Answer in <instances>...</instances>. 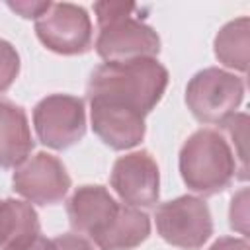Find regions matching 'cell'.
<instances>
[{"instance_id":"obj_1","label":"cell","mask_w":250,"mask_h":250,"mask_svg":"<svg viewBox=\"0 0 250 250\" xmlns=\"http://www.w3.org/2000/svg\"><path fill=\"white\" fill-rule=\"evenodd\" d=\"M168 80V70L156 59L104 62L92 72L86 96L146 115L162 100Z\"/></svg>"},{"instance_id":"obj_2","label":"cell","mask_w":250,"mask_h":250,"mask_svg":"<svg viewBox=\"0 0 250 250\" xmlns=\"http://www.w3.org/2000/svg\"><path fill=\"white\" fill-rule=\"evenodd\" d=\"M94 12L98 20L96 53L105 62L154 59L160 53V37L139 16L141 6L98 2Z\"/></svg>"},{"instance_id":"obj_3","label":"cell","mask_w":250,"mask_h":250,"mask_svg":"<svg viewBox=\"0 0 250 250\" xmlns=\"http://www.w3.org/2000/svg\"><path fill=\"white\" fill-rule=\"evenodd\" d=\"M180 174L184 184L201 195H215L238 178L234 152L223 133L199 129L180 148Z\"/></svg>"},{"instance_id":"obj_4","label":"cell","mask_w":250,"mask_h":250,"mask_svg":"<svg viewBox=\"0 0 250 250\" xmlns=\"http://www.w3.org/2000/svg\"><path fill=\"white\" fill-rule=\"evenodd\" d=\"M244 100V80L232 72L209 66L193 74L186 88V104L199 123L219 125Z\"/></svg>"},{"instance_id":"obj_5","label":"cell","mask_w":250,"mask_h":250,"mask_svg":"<svg viewBox=\"0 0 250 250\" xmlns=\"http://www.w3.org/2000/svg\"><path fill=\"white\" fill-rule=\"evenodd\" d=\"M154 219L162 240L182 250H197L213 234L211 211L203 199L193 195L160 203Z\"/></svg>"},{"instance_id":"obj_6","label":"cell","mask_w":250,"mask_h":250,"mask_svg":"<svg viewBox=\"0 0 250 250\" xmlns=\"http://www.w3.org/2000/svg\"><path fill=\"white\" fill-rule=\"evenodd\" d=\"M33 127L37 139L55 150H64L86 133L84 100L68 94H51L33 107Z\"/></svg>"},{"instance_id":"obj_7","label":"cell","mask_w":250,"mask_h":250,"mask_svg":"<svg viewBox=\"0 0 250 250\" xmlns=\"http://www.w3.org/2000/svg\"><path fill=\"white\" fill-rule=\"evenodd\" d=\"M39 41L57 55H84L92 47V20L82 6L70 2L51 4L35 21Z\"/></svg>"},{"instance_id":"obj_8","label":"cell","mask_w":250,"mask_h":250,"mask_svg":"<svg viewBox=\"0 0 250 250\" xmlns=\"http://www.w3.org/2000/svg\"><path fill=\"white\" fill-rule=\"evenodd\" d=\"M12 186L14 191L25 197L29 203L55 205L61 203L68 193L70 176L57 156L49 152H37L16 168Z\"/></svg>"},{"instance_id":"obj_9","label":"cell","mask_w":250,"mask_h":250,"mask_svg":"<svg viewBox=\"0 0 250 250\" xmlns=\"http://www.w3.org/2000/svg\"><path fill=\"white\" fill-rule=\"evenodd\" d=\"M111 188L125 205L152 207L160 195V172L148 150L119 156L111 168Z\"/></svg>"},{"instance_id":"obj_10","label":"cell","mask_w":250,"mask_h":250,"mask_svg":"<svg viewBox=\"0 0 250 250\" xmlns=\"http://www.w3.org/2000/svg\"><path fill=\"white\" fill-rule=\"evenodd\" d=\"M121 203L104 186H80L66 203L70 227L92 240L102 236L115 219Z\"/></svg>"},{"instance_id":"obj_11","label":"cell","mask_w":250,"mask_h":250,"mask_svg":"<svg viewBox=\"0 0 250 250\" xmlns=\"http://www.w3.org/2000/svg\"><path fill=\"white\" fill-rule=\"evenodd\" d=\"M90 102V119L94 133L113 150H127L145 139V115L127 107L107 104L102 100Z\"/></svg>"},{"instance_id":"obj_12","label":"cell","mask_w":250,"mask_h":250,"mask_svg":"<svg viewBox=\"0 0 250 250\" xmlns=\"http://www.w3.org/2000/svg\"><path fill=\"white\" fill-rule=\"evenodd\" d=\"M33 145L23 107L0 100V168L21 166L29 158Z\"/></svg>"},{"instance_id":"obj_13","label":"cell","mask_w":250,"mask_h":250,"mask_svg":"<svg viewBox=\"0 0 250 250\" xmlns=\"http://www.w3.org/2000/svg\"><path fill=\"white\" fill-rule=\"evenodd\" d=\"M41 236L39 217L21 199L0 201V250H25Z\"/></svg>"},{"instance_id":"obj_14","label":"cell","mask_w":250,"mask_h":250,"mask_svg":"<svg viewBox=\"0 0 250 250\" xmlns=\"http://www.w3.org/2000/svg\"><path fill=\"white\" fill-rule=\"evenodd\" d=\"M150 234V219L145 211L121 205L107 230L94 242L100 250H133Z\"/></svg>"},{"instance_id":"obj_15","label":"cell","mask_w":250,"mask_h":250,"mask_svg":"<svg viewBox=\"0 0 250 250\" xmlns=\"http://www.w3.org/2000/svg\"><path fill=\"white\" fill-rule=\"evenodd\" d=\"M213 47L219 62L238 72H246L250 49V20L242 16L223 25L215 37Z\"/></svg>"},{"instance_id":"obj_16","label":"cell","mask_w":250,"mask_h":250,"mask_svg":"<svg viewBox=\"0 0 250 250\" xmlns=\"http://www.w3.org/2000/svg\"><path fill=\"white\" fill-rule=\"evenodd\" d=\"M246 123H248V115L246 113H232L230 117H227L225 121H221V129L229 135V139L234 145V158L238 164V180H246L248 178V166H246Z\"/></svg>"},{"instance_id":"obj_17","label":"cell","mask_w":250,"mask_h":250,"mask_svg":"<svg viewBox=\"0 0 250 250\" xmlns=\"http://www.w3.org/2000/svg\"><path fill=\"white\" fill-rule=\"evenodd\" d=\"M20 74V55L12 43L0 39V94L6 92Z\"/></svg>"},{"instance_id":"obj_18","label":"cell","mask_w":250,"mask_h":250,"mask_svg":"<svg viewBox=\"0 0 250 250\" xmlns=\"http://www.w3.org/2000/svg\"><path fill=\"white\" fill-rule=\"evenodd\" d=\"M230 227L234 230H238L240 234H248V189L242 188L236 195H232V201H230Z\"/></svg>"},{"instance_id":"obj_19","label":"cell","mask_w":250,"mask_h":250,"mask_svg":"<svg viewBox=\"0 0 250 250\" xmlns=\"http://www.w3.org/2000/svg\"><path fill=\"white\" fill-rule=\"evenodd\" d=\"M51 4L53 2H29V0H20V2H8V8L10 10H14V12H18L21 18H25V20H39L49 8H51Z\"/></svg>"},{"instance_id":"obj_20","label":"cell","mask_w":250,"mask_h":250,"mask_svg":"<svg viewBox=\"0 0 250 250\" xmlns=\"http://www.w3.org/2000/svg\"><path fill=\"white\" fill-rule=\"evenodd\" d=\"M53 250H94V246L78 234H61L51 240Z\"/></svg>"},{"instance_id":"obj_21","label":"cell","mask_w":250,"mask_h":250,"mask_svg":"<svg viewBox=\"0 0 250 250\" xmlns=\"http://www.w3.org/2000/svg\"><path fill=\"white\" fill-rule=\"evenodd\" d=\"M209 250H250V244L246 238H236V236H221L211 244Z\"/></svg>"},{"instance_id":"obj_22","label":"cell","mask_w":250,"mask_h":250,"mask_svg":"<svg viewBox=\"0 0 250 250\" xmlns=\"http://www.w3.org/2000/svg\"><path fill=\"white\" fill-rule=\"evenodd\" d=\"M25 250H53V244H51V240L39 236V238H37L29 248H25Z\"/></svg>"}]
</instances>
